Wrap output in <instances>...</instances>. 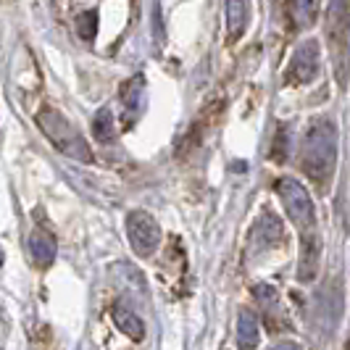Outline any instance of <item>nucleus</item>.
Instances as JSON below:
<instances>
[{
    "mask_svg": "<svg viewBox=\"0 0 350 350\" xmlns=\"http://www.w3.org/2000/svg\"><path fill=\"white\" fill-rule=\"evenodd\" d=\"M261 340V324L250 308H243L237 316V345L240 350H256Z\"/></svg>",
    "mask_w": 350,
    "mask_h": 350,
    "instance_id": "6e6552de",
    "label": "nucleus"
},
{
    "mask_svg": "<svg viewBox=\"0 0 350 350\" xmlns=\"http://www.w3.org/2000/svg\"><path fill=\"white\" fill-rule=\"evenodd\" d=\"M250 21V0H227V32L229 42H237L245 35Z\"/></svg>",
    "mask_w": 350,
    "mask_h": 350,
    "instance_id": "0eeeda50",
    "label": "nucleus"
},
{
    "mask_svg": "<svg viewBox=\"0 0 350 350\" xmlns=\"http://www.w3.org/2000/svg\"><path fill=\"white\" fill-rule=\"evenodd\" d=\"M269 350H303L298 342H293V340H282V342H274Z\"/></svg>",
    "mask_w": 350,
    "mask_h": 350,
    "instance_id": "9b49d317",
    "label": "nucleus"
},
{
    "mask_svg": "<svg viewBox=\"0 0 350 350\" xmlns=\"http://www.w3.org/2000/svg\"><path fill=\"white\" fill-rule=\"evenodd\" d=\"M298 158L303 174L314 182L319 193H327L337 169V126L329 116H314L306 124Z\"/></svg>",
    "mask_w": 350,
    "mask_h": 350,
    "instance_id": "f03ea898",
    "label": "nucleus"
},
{
    "mask_svg": "<svg viewBox=\"0 0 350 350\" xmlns=\"http://www.w3.org/2000/svg\"><path fill=\"white\" fill-rule=\"evenodd\" d=\"M287 11H290V21L295 29H308L321 14V0H290Z\"/></svg>",
    "mask_w": 350,
    "mask_h": 350,
    "instance_id": "1a4fd4ad",
    "label": "nucleus"
},
{
    "mask_svg": "<svg viewBox=\"0 0 350 350\" xmlns=\"http://www.w3.org/2000/svg\"><path fill=\"white\" fill-rule=\"evenodd\" d=\"M321 66V53H319V42L316 40H306L303 45H298V51L293 53L287 71H284V85H306L311 82Z\"/></svg>",
    "mask_w": 350,
    "mask_h": 350,
    "instance_id": "20e7f679",
    "label": "nucleus"
},
{
    "mask_svg": "<svg viewBox=\"0 0 350 350\" xmlns=\"http://www.w3.org/2000/svg\"><path fill=\"white\" fill-rule=\"evenodd\" d=\"M277 195L282 198V206L287 219L295 224V229L300 232V269H298V280L300 282H311L319 271V256H321V243H319V229H316V211L311 203V195L308 190L290 179V176H282L277 179Z\"/></svg>",
    "mask_w": 350,
    "mask_h": 350,
    "instance_id": "f257e3e1",
    "label": "nucleus"
},
{
    "mask_svg": "<svg viewBox=\"0 0 350 350\" xmlns=\"http://www.w3.org/2000/svg\"><path fill=\"white\" fill-rule=\"evenodd\" d=\"M284 243V229L282 221L271 213V211H263L258 216V221L253 224L250 232V250H269V247H280Z\"/></svg>",
    "mask_w": 350,
    "mask_h": 350,
    "instance_id": "39448f33",
    "label": "nucleus"
},
{
    "mask_svg": "<svg viewBox=\"0 0 350 350\" xmlns=\"http://www.w3.org/2000/svg\"><path fill=\"white\" fill-rule=\"evenodd\" d=\"M327 48L337 85L345 88L350 71V0H329L327 5Z\"/></svg>",
    "mask_w": 350,
    "mask_h": 350,
    "instance_id": "7ed1b4c3",
    "label": "nucleus"
},
{
    "mask_svg": "<svg viewBox=\"0 0 350 350\" xmlns=\"http://www.w3.org/2000/svg\"><path fill=\"white\" fill-rule=\"evenodd\" d=\"M348 348H350V342H348Z\"/></svg>",
    "mask_w": 350,
    "mask_h": 350,
    "instance_id": "f8f14e48",
    "label": "nucleus"
},
{
    "mask_svg": "<svg viewBox=\"0 0 350 350\" xmlns=\"http://www.w3.org/2000/svg\"><path fill=\"white\" fill-rule=\"evenodd\" d=\"M129 237H132V245L137 247V253H142V256L153 253L158 245L156 221L148 213H132L129 216Z\"/></svg>",
    "mask_w": 350,
    "mask_h": 350,
    "instance_id": "423d86ee",
    "label": "nucleus"
},
{
    "mask_svg": "<svg viewBox=\"0 0 350 350\" xmlns=\"http://www.w3.org/2000/svg\"><path fill=\"white\" fill-rule=\"evenodd\" d=\"M116 321H119V327H122L129 337H135V340H140V337H142V321L132 314V311L116 308Z\"/></svg>",
    "mask_w": 350,
    "mask_h": 350,
    "instance_id": "9d476101",
    "label": "nucleus"
}]
</instances>
